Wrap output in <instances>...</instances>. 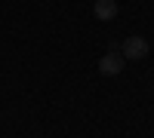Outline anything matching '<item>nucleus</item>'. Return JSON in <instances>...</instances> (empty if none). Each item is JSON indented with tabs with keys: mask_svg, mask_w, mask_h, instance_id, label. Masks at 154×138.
I'll return each instance as SVG.
<instances>
[{
	"mask_svg": "<svg viewBox=\"0 0 154 138\" xmlns=\"http://www.w3.org/2000/svg\"><path fill=\"white\" fill-rule=\"evenodd\" d=\"M120 49H123V58H130V61H139V58H145V55L151 52V46H148V40H145V37H139V34H133V37H126Z\"/></svg>",
	"mask_w": 154,
	"mask_h": 138,
	"instance_id": "f257e3e1",
	"label": "nucleus"
},
{
	"mask_svg": "<svg viewBox=\"0 0 154 138\" xmlns=\"http://www.w3.org/2000/svg\"><path fill=\"white\" fill-rule=\"evenodd\" d=\"M123 61H126L123 52H111V49H108V52L99 58V74H105V77H117V74L123 71Z\"/></svg>",
	"mask_w": 154,
	"mask_h": 138,
	"instance_id": "f03ea898",
	"label": "nucleus"
},
{
	"mask_svg": "<svg viewBox=\"0 0 154 138\" xmlns=\"http://www.w3.org/2000/svg\"><path fill=\"white\" fill-rule=\"evenodd\" d=\"M93 16L99 22H111L114 16H117V0H96L93 3Z\"/></svg>",
	"mask_w": 154,
	"mask_h": 138,
	"instance_id": "7ed1b4c3",
	"label": "nucleus"
}]
</instances>
